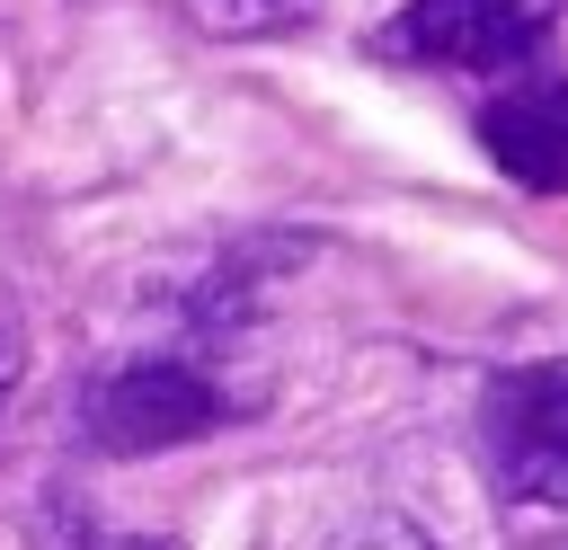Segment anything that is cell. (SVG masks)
Listing matches in <instances>:
<instances>
[{
    "label": "cell",
    "mask_w": 568,
    "mask_h": 550,
    "mask_svg": "<svg viewBox=\"0 0 568 550\" xmlns=\"http://www.w3.org/2000/svg\"><path fill=\"white\" fill-rule=\"evenodd\" d=\"M568 0H408L382 27L390 62H426V71H470V80H515L541 62V44L559 35Z\"/></svg>",
    "instance_id": "7a4b0ae2"
},
{
    "label": "cell",
    "mask_w": 568,
    "mask_h": 550,
    "mask_svg": "<svg viewBox=\"0 0 568 550\" xmlns=\"http://www.w3.org/2000/svg\"><path fill=\"white\" fill-rule=\"evenodd\" d=\"M479 452L515 506H568V364H506L479 390Z\"/></svg>",
    "instance_id": "3957f363"
},
{
    "label": "cell",
    "mask_w": 568,
    "mask_h": 550,
    "mask_svg": "<svg viewBox=\"0 0 568 550\" xmlns=\"http://www.w3.org/2000/svg\"><path fill=\"white\" fill-rule=\"evenodd\" d=\"M36 550H169V541H151V532H106V523H89L71 497H53V515H44V541Z\"/></svg>",
    "instance_id": "5b68a950"
},
{
    "label": "cell",
    "mask_w": 568,
    "mask_h": 550,
    "mask_svg": "<svg viewBox=\"0 0 568 550\" xmlns=\"http://www.w3.org/2000/svg\"><path fill=\"white\" fill-rule=\"evenodd\" d=\"M479 151L524 186V195H568V80L559 71H515L479 106Z\"/></svg>",
    "instance_id": "277c9868"
},
{
    "label": "cell",
    "mask_w": 568,
    "mask_h": 550,
    "mask_svg": "<svg viewBox=\"0 0 568 550\" xmlns=\"http://www.w3.org/2000/svg\"><path fill=\"white\" fill-rule=\"evenodd\" d=\"M240 399L186 364V355H133V364H106L89 390H80V435L98 452H160V444H195L213 426H231Z\"/></svg>",
    "instance_id": "6da1fadb"
},
{
    "label": "cell",
    "mask_w": 568,
    "mask_h": 550,
    "mask_svg": "<svg viewBox=\"0 0 568 550\" xmlns=\"http://www.w3.org/2000/svg\"><path fill=\"white\" fill-rule=\"evenodd\" d=\"M9 390H18V337L0 328V408H9Z\"/></svg>",
    "instance_id": "52a82bcc"
},
{
    "label": "cell",
    "mask_w": 568,
    "mask_h": 550,
    "mask_svg": "<svg viewBox=\"0 0 568 550\" xmlns=\"http://www.w3.org/2000/svg\"><path fill=\"white\" fill-rule=\"evenodd\" d=\"M213 27H231V35H257V27H293L302 9H320V0H195Z\"/></svg>",
    "instance_id": "8992f818"
}]
</instances>
